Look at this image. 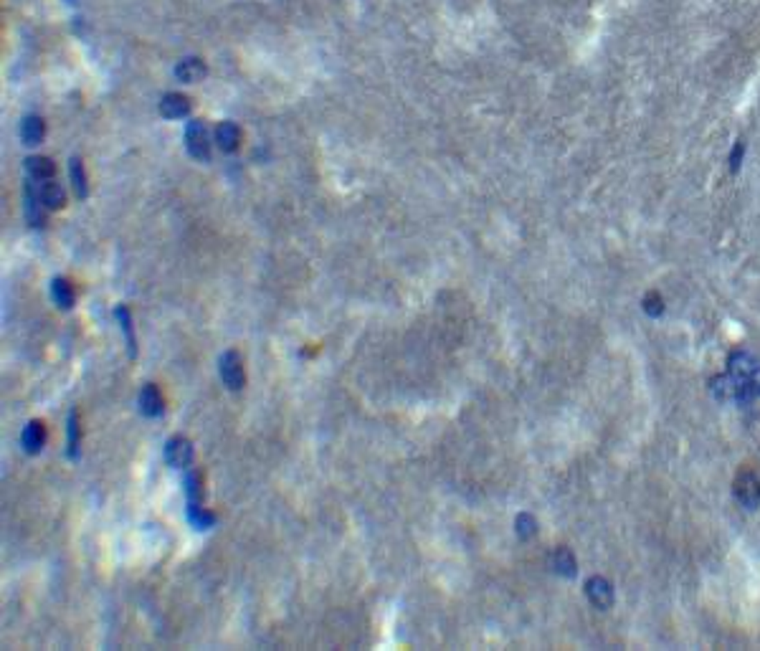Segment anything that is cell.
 <instances>
[{
    "mask_svg": "<svg viewBox=\"0 0 760 651\" xmlns=\"http://www.w3.org/2000/svg\"><path fill=\"white\" fill-rule=\"evenodd\" d=\"M185 148L191 152V157L206 163L211 157V134H208V127L203 125V119H191L188 127H185Z\"/></svg>",
    "mask_w": 760,
    "mask_h": 651,
    "instance_id": "1",
    "label": "cell"
},
{
    "mask_svg": "<svg viewBox=\"0 0 760 651\" xmlns=\"http://www.w3.org/2000/svg\"><path fill=\"white\" fill-rule=\"evenodd\" d=\"M218 371H221L223 385L229 391H241L246 385V373H244V363H241V355L236 350H226L218 360Z\"/></svg>",
    "mask_w": 760,
    "mask_h": 651,
    "instance_id": "2",
    "label": "cell"
},
{
    "mask_svg": "<svg viewBox=\"0 0 760 651\" xmlns=\"http://www.w3.org/2000/svg\"><path fill=\"white\" fill-rule=\"evenodd\" d=\"M735 499H738L745 510H755L760 504V479L755 476L753 472H740L735 476Z\"/></svg>",
    "mask_w": 760,
    "mask_h": 651,
    "instance_id": "3",
    "label": "cell"
},
{
    "mask_svg": "<svg viewBox=\"0 0 760 651\" xmlns=\"http://www.w3.org/2000/svg\"><path fill=\"white\" fill-rule=\"evenodd\" d=\"M193 444L185 436H173L165 444V461L173 469H191L193 464Z\"/></svg>",
    "mask_w": 760,
    "mask_h": 651,
    "instance_id": "4",
    "label": "cell"
},
{
    "mask_svg": "<svg viewBox=\"0 0 760 651\" xmlns=\"http://www.w3.org/2000/svg\"><path fill=\"white\" fill-rule=\"evenodd\" d=\"M585 596L598 611H608L613 606V585L603 576H593L585 580Z\"/></svg>",
    "mask_w": 760,
    "mask_h": 651,
    "instance_id": "5",
    "label": "cell"
},
{
    "mask_svg": "<svg viewBox=\"0 0 760 651\" xmlns=\"http://www.w3.org/2000/svg\"><path fill=\"white\" fill-rule=\"evenodd\" d=\"M137 406H140L142 416H148V418H160V416L165 413V398H163V393H160V388H157L155 383L145 385L140 391Z\"/></svg>",
    "mask_w": 760,
    "mask_h": 651,
    "instance_id": "6",
    "label": "cell"
},
{
    "mask_svg": "<svg viewBox=\"0 0 760 651\" xmlns=\"http://www.w3.org/2000/svg\"><path fill=\"white\" fill-rule=\"evenodd\" d=\"M760 368V363L755 360L748 350H735V353H730V357H727V373H730L735 380H748V377H753V373Z\"/></svg>",
    "mask_w": 760,
    "mask_h": 651,
    "instance_id": "7",
    "label": "cell"
},
{
    "mask_svg": "<svg viewBox=\"0 0 760 651\" xmlns=\"http://www.w3.org/2000/svg\"><path fill=\"white\" fill-rule=\"evenodd\" d=\"M33 188H36V195L46 211H59V208H64V203H67V193H64V188H61L59 183H53V180L33 183Z\"/></svg>",
    "mask_w": 760,
    "mask_h": 651,
    "instance_id": "8",
    "label": "cell"
},
{
    "mask_svg": "<svg viewBox=\"0 0 760 651\" xmlns=\"http://www.w3.org/2000/svg\"><path fill=\"white\" fill-rule=\"evenodd\" d=\"M160 114L165 119H183L191 114V99L185 94H177V91H170V94L163 96L160 102Z\"/></svg>",
    "mask_w": 760,
    "mask_h": 651,
    "instance_id": "9",
    "label": "cell"
},
{
    "mask_svg": "<svg viewBox=\"0 0 760 651\" xmlns=\"http://www.w3.org/2000/svg\"><path fill=\"white\" fill-rule=\"evenodd\" d=\"M21 444L26 454H38L46 444V426L41 421L26 423V429L21 434Z\"/></svg>",
    "mask_w": 760,
    "mask_h": 651,
    "instance_id": "10",
    "label": "cell"
},
{
    "mask_svg": "<svg viewBox=\"0 0 760 651\" xmlns=\"http://www.w3.org/2000/svg\"><path fill=\"white\" fill-rule=\"evenodd\" d=\"M215 145L223 150V152H236L238 150V142H241V130H238L233 122H221V125L215 127Z\"/></svg>",
    "mask_w": 760,
    "mask_h": 651,
    "instance_id": "11",
    "label": "cell"
},
{
    "mask_svg": "<svg viewBox=\"0 0 760 651\" xmlns=\"http://www.w3.org/2000/svg\"><path fill=\"white\" fill-rule=\"evenodd\" d=\"M44 211L46 208L41 206V200H38L36 188H33V183L28 180V186H26V218H28V226H33V229H44V223H46Z\"/></svg>",
    "mask_w": 760,
    "mask_h": 651,
    "instance_id": "12",
    "label": "cell"
},
{
    "mask_svg": "<svg viewBox=\"0 0 760 651\" xmlns=\"http://www.w3.org/2000/svg\"><path fill=\"white\" fill-rule=\"evenodd\" d=\"M46 137V125H44V119L38 117V114H28V117L21 122V140L23 145H41Z\"/></svg>",
    "mask_w": 760,
    "mask_h": 651,
    "instance_id": "13",
    "label": "cell"
},
{
    "mask_svg": "<svg viewBox=\"0 0 760 651\" xmlns=\"http://www.w3.org/2000/svg\"><path fill=\"white\" fill-rule=\"evenodd\" d=\"M26 172H28V178L33 180V183H46V180H53L56 168H53V163L48 157L33 155L26 160Z\"/></svg>",
    "mask_w": 760,
    "mask_h": 651,
    "instance_id": "14",
    "label": "cell"
},
{
    "mask_svg": "<svg viewBox=\"0 0 760 651\" xmlns=\"http://www.w3.org/2000/svg\"><path fill=\"white\" fill-rule=\"evenodd\" d=\"M114 317H117L122 332H125V342H127V355L137 357V337H134V327H132V314L127 310L125 304H119L114 310Z\"/></svg>",
    "mask_w": 760,
    "mask_h": 651,
    "instance_id": "15",
    "label": "cell"
},
{
    "mask_svg": "<svg viewBox=\"0 0 760 651\" xmlns=\"http://www.w3.org/2000/svg\"><path fill=\"white\" fill-rule=\"evenodd\" d=\"M550 568H553L555 573L563 576V578H576L578 562H576V558H573V553H570L568 548H558L553 553V558H550Z\"/></svg>",
    "mask_w": 760,
    "mask_h": 651,
    "instance_id": "16",
    "label": "cell"
},
{
    "mask_svg": "<svg viewBox=\"0 0 760 651\" xmlns=\"http://www.w3.org/2000/svg\"><path fill=\"white\" fill-rule=\"evenodd\" d=\"M51 299L59 310H71L74 307V289H71V281H67L64 276H56L51 281Z\"/></svg>",
    "mask_w": 760,
    "mask_h": 651,
    "instance_id": "17",
    "label": "cell"
},
{
    "mask_svg": "<svg viewBox=\"0 0 760 651\" xmlns=\"http://www.w3.org/2000/svg\"><path fill=\"white\" fill-rule=\"evenodd\" d=\"M175 76L180 79L183 84H193V82H200L203 76H206V64L200 59H183L180 64L175 66Z\"/></svg>",
    "mask_w": 760,
    "mask_h": 651,
    "instance_id": "18",
    "label": "cell"
},
{
    "mask_svg": "<svg viewBox=\"0 0 760 651\" xmlns=\"http://www.w3.org/2000/svg\"><path fill=\"white\" fill-rule=\"evenodd\" d=\"M735 391H738V380L727 373V375H717L709 380V393L715 400H735Z\"/></svg>",
    "mask_w": 760,
    "mask_h": 651,
    "instance_id": "19",
    "label": "cell"
},
{
    "mask_svg": "<svg viewBox=\"0 0 760 651\" xmlns=\"http://www.w3.org/2000/svg\"><path fill=\"white\" fill-rule=\"evenodd\" d=\"M69 175H71V186H74L76 195L84 200L89 195V183H87V172H84V163L79 157H71V160H69Z\"/></svg>",
    "mask_w": 760,
    "mask_h": 651,
    "instance_id": "20",
    "label": "cell"
},
{
    "mask_svg": "<svg viewBox=\"0 0 760 651\" xmlns=\"http://www.w3.org/2000/svg\"><path fill=\"white\" fill-rule=\"evenodd\" d=\"M188 522H191L195 530H208V527L215 525V515L208 512L203 504H188Z\"/></svg>",
    "mask_w": 760,
    "mask_h": 651,
    "instance_id": "21",
    "label": "cell"
},
{
    "mask_svg": "<svg viewBox=\"0 0 760 651\" xmlns=\"http://www.w3.org/2000/svg\"><path fill=\"white\" fill-rule=\"evenodd\" d=\"M185 497H188V504H203V479H200L198 472H188L185 474Z\"/></svg>",
    "mask_w": 760,
    "mask_h": 651,
    "instance_id": "22",
    "label": "cell"
},
{
    "mask_svg": "<svg viewBox=\"0 0 760 651\" xmlns=\"http://www.w3.org/2000/svg\"><path fill=\"white\" fill-rule=\"evenodd\" d=\"M79 441H82V431H79V411L69 413V459H79Z\"/></svg>",
    "mask_w": 760,
    "mask_h": 651,
    "instance_id": "23",
    "label": "cell"
},
{
    "mask_svg": "<svg viewBox=\"0 0 760 651\" xmlns=\"http://www.w3.org/2000/svg\"><path fill=\"white\" fill-rule=\"evenodd\" d=\"M515 533L520 540H530L538 533V519L532 517L530 512H520L515 517Z\"/></svg>",
    "mask_w": 760,
    "mask_h": 651,
    "instance_id": "24",
    "label": "cell"
},
{
    "mask_svg": "<svg viewBox=\"0 0 760 651\" xmlns=\"http://www.w3.org/2000/svg\"><path fill=\"white\" fill-rule=\"evenodd\" d=\"M642 310L649 314L651 319H657L664 314V299H662V294L659 292H646V296L642 299Z\"/></svg>",
    "mask_w": 760,
    "mask_h": 651,
    "instance_id": "25",
    "label": "cell"
},
{
    "mask_svg": "<svg viewBox=\"0 0 760 651\" xmlns=\"http://www.w3.org/2000/svg\"><path fill=\"white\" fill-rule=\"evenodd\" d=\"M743 152H745V142L738 140L735 142V148H732L730 152V172L735 175V172L740 170V165H743Z\"/></svg>",
    "mask_w": 760,
    "mask_h": 651,
    "instance_id": "26",
    "label": "cell"
},
{
    "mask_svg": "<svg viewBox=\"0 0 760 651\" xmlns=\"http://www.w3.org/2000/svg\"><path fill=\"white\" fill-rule=\"evenodd\" d=\"M750 380H753V383H755V391H758V395H760V368L753 373V377H750Z\"/></svg>",
    "mask_w": 760,
    "mask_h": 651,
    "instance_id": "27",
    "label": "cell"
}]
</instances>
